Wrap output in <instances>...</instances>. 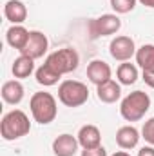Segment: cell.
<instances>
[{"label": "cell", "mask_w": 154, "mask_h": 156, "mask_svg": "<svg viewBox=\"0 0 154 156\" xmlns=\"http://www.w3.org/2000/svg\"><path fill=\"white\" fill-rule=\"evenodd\" d=\"M29 131H31L29 116L24 111H20V109H13V111L5 113L4 118H2V122H0V134L7 142L22 138Z\"/></svg>", "instance_id": "obj_1"}, {"label": "cell", "mask_w": 154, "mask_h": 156, "mask_svg": "<svg viewBox=\"0 0 154 156\" xmlns=\"http://www.w3.org/2000/svg\"><path fill=\"white\" fill-rule=\"evenodd\" d=\"M29 109H31V115L35 118V122H38L40 125H47V123L54 122V118L58 115L56 98L45 91H38L31 96Z\"/></svg>", "instance_id": "obj_2"}, {"label": "cell", "mask_w": 154, "mask_h": 156, "mask_svg": "<svg viewBox=\"0 0 154 156\" xmlns=\"http://www.w3.org/2000/svg\"><path fill=\"white\" fill-rule=\"evenodd\" d=\"M151 109V96L143 91H132L120 104V115L127 122H138Z\"/></svg>", "instance_id": "obj_3"}, {"label": "cell", "mask_w": 154, "mask_h": 156, "mask_svg": "<svg viewBox=\"0 0 154 156\" xmlns=\"http://www.w3.org/2000/svg\"><path fill=\"white\" fill-rule=\"evenodd\" d=\"M58 100L65 107H80L89 100V89L83 82L64 80L58 85Z\"/></svg>", "instance_id": "obj_4"}, {"label": "cell", "mask_w": 154, "mask_h": 156, "mask_svg": "<svg viewBox=\"0 0 154 156\" xmlns=\"http://www.w3.org/2000/svg\"><path fill=\"white\" fill-rule=\"evenodd\" d=\"M45 64L51 69H54L60 76H64V75H69V73H73V71L78 69L80 55L75 49H71V47H64V49H58V51L51 53L45 58Z\"/></svg>", "instance_id": "obj_5"}, {"label": "cell", "mask_w": 154, "mask_h": 156, "mask_svg": "<svg viewBox=\"0 0 154 156\" xmlns=\"http://www.w3.org/2000/svg\"><path fill=\"white\" fill-rule=\"evenodd\" d=\"M121 27V20L118 15H113V13H107V15H102L98 18H93L89 20L87 24V29H89V35L91 38L96 40L100 37H109V35H114L120 31Z\"/></svg>", "instance_id": "obj_6"}, {"label": "cell", "mask_w": 154, "mask_h": 156, "mask_svg": "<svg viewBox=\"0 0 154 156\" xmlns=\"http://www.w3.org/2000/svg\"><path fill=\"white\" fill-rule=\"evenodd\" d=\"M109 53H111V56L114 60H118V62H129L132 56H136L134 40L131 38V37H125V35L116 37L109 44Z\"/></svg>", "instance_id": "obj_7"}, {"label": "cell", "mask_w": 154, "mask_h": 156, "mask_svg": "<svg viewBox=\"0 0 154 156\" xmlns=\"http://www.w3.org/2000/svg\"><path fill=\"white\" fill-rule=\"evenodd\" d=\"M47 47H49L47 37L42 31H31L29 33V40H27L26 47L20 51V55H26V56H31L33 60H38L47 53Z\"/></svg>", "instance_id": "obj_8"}, {"label": "cell", "mask_w": 154, "mask_h": 156, "mask_svg": "<svg viewBox=\"0 0 154 156\" xmlns=\"http://www.w3.org/2000/svg\"><path fill=\"white\" fill-rule=\"evenodd\" d=\"M113 71H111V66L103 60H93L89 66H87V78L98 87L109 80H113Z\"/></svg>", "instance_id": "obj_9"}, {"label": "cell", "mask_w": 154, "mask_h": 156, "mask_svg": "<svg viewBox=\"0 0 154 156\" xmlns=\"http://www.w3.org/2000/svg\"><path fill=\"white\" fill-rule=\"evenodd\" d=\"M78 147H80L78 138L73 136V134H67V133H64V134H60V136H56L53 140V153H54V156H75Z\"/></svg>", "instance_id": "obj_10"}, {"label": "cell", "mask_w": 154, "mask_h": 156, "mask_svg": "<svg viewBox=\"0 0 154 156\" xmlns=\"http://www.w3.org/2000/svg\"><path fill=\"white\" fill-rule=\"evenodd\" d=\"M76 138L82 149H94V147L102 145V133L96 125H91V123L80 127Z\"/></svg>", "instance_id": "obj_11"}, {"label": "cell", "mask_w": 154, "mask_h": 156, "mask_svg": "<svg viewBox=\"0 0 154 156\" xmlns=\"http://www.w3.org/2000/svg\"><path fill=\"white\" fill-rule=\"evenodd\" d=\"M140 142V133L134 125H123L116 131V144L120 149L123 151H129V149H134Z\"/></svg>", "instance_id": "obj_12"}, {"label": "cell", "mask_w": 154, "mask_h": 156, "mask_svg": "<svg viewBox=\"0 0 154 156\" xmlns=\"http://www.w3.org/2000/svg\"><path fill=\"white\" fill-rule=\"evenodd\" d=\"M4 15H5V18H7L13 26H20V24L26 22V18H27V7H26V4L20 2V0H9V2H5V5H4Z\"/></svg>", "instance_id": "obj_13"}, {"label": "cell", "mask_w": 154, "mask_h": 156, "mask_svg": "<svg viewBox=\"0 0 154 156\" xmlns=\"http://www.w3.org/2000/svg\"><path fill=\"white\" fill-rule=\"evenodd\" d=\"M121 83L120 82H114V80H109L102 85L96 87V94H98V100L103 102V104H114L120 100L121 96Z\"/></svg>", "instance_id": "obj_14"}, {"label": "cell", "mask_w": 154, "mask_h": 156, "mask_svg": "<svg viewBox=\"0 0 154 156\" xmlns=\"http://www.w3.org/2000/svg\"><path fill=\"white\" fill-rule=\"evenodd\" d=\"M29 33H31V31H27L22 24H20V26H11V27L5 31V40H7V44H9L13 49L22 51V49L26 47L27 40H29Z\"/></svg>", "instance_id": "obj_15"}, {"label": "cell", "mask_w": 154, "mask_h": 156, "mask_svg": "<svg viewBox=\"0 0 154 156\" xmlns=\"http://www.w3.org/2000/svg\"><path fill=\"white\" fill-rule=\"evenodd\" d=\"M2 98L5 104L16 105L24 100V85L18 80H9L2 85Z\"/></svg>", "instance_id": "obj_16"}, {"label": "cell", "mask_w": 154, "mask_h": 156, "mask_svg": "<svg viewBox=\"0 0 154 156\" xmlns=\"http://www.w3.org/2000/svg\"><path fill=\"white\" fill-rule=\"evenodd\" d=\"M13 76L15 78H27L33 75L35 71V60L31 56H26V55H20L18 58H15L13 62Z\"/></svg>", "instance_id": "obj_17"}, {"label": "cell", "mask_w": 154, "mask_h": 156, "mask_svg": "<svg viewBox=\"0 0 154 156\" xmlns=\"http://www.w3.org/2000/svg\"><path fill=\"white\" fill-rule=\"evenodd\" d=\"M136 64L142 67V71H154V45L143 44L140 49H136Z\"/></svg>", "instance_id": "obj_18"}, {"label": "cell", "mask_w": 154, "mask_h": 156, "mask_svg": "<svg viewBox=\"0 0 154 156\" xmlns=\"http://www.w3.org/2000/svg\"><path fill=\"white\" fill-rule=\"evenodd\" d=\"M116 76L121 85H132L138 80V67L131 62H121L116 69Z\"/></svg>", "instance_id": "obj_19"}, {"label": "cell", "mask_w": 154, "mask_h": 156, "mask_svg": "<svg viewBox=\"0 0 154 156\" xmlns=\"http://www.w3.org/2000/svg\"><path fill=\"white\" fill-rule=\"evenodd\" d=\"M35 78H37V82H38L40 85L51 87V85H56L58 80H60L62 76H60L54 69H51L47 64H44V66H40L38 69L35 71Z\"/></svg>", "instance_id": "obj_20"}, {"label": "cell", "mask_w": 154, "mask_h": 156, "mask_svg": "<svg viewBox=\"0 0 154 156\" xmlns=\"http://www.w3.org/2000/svg\"><path fill=\"white\" fill-rule=\"evenodd\" d=\"M136 2L138 0H111V7L116 15H125L136 7Z\"/></svg>", "instance_id": "obj_21"}, {"label": "cell", "mask_w": 154, "mask_h": 156, "mask_svg": "<svg viewBox=\"0 0 154 156\" xmlns=\"http://www.w3.org/2000/svg\"><path fill=\"white\" fill-rule=\"evenodd\" d=\"M142 138H143L145 142H149L151 145H154V118H149V120L143 123Z\"/></svg>", "instance_id": "obj_22"}, {"label": "cell", "mask_w": 154, "mask_h": 156, "mask_svg": "<svg viewBox=\"0 0 154 156\" xmlns=\"http://www.w3.org/2000/svg\"><path fill=\"white\" fill-rule=\"evenodd\" d=\"M82 156H107V151L100 145V147H94V149H83Z\"/></svg>", "instance_id": "obj_23"}, {"label": "cell", "mask_w": 154, "mask_h": 156, "mask_svg": "<svg viewBox=\"0 0 154 156\" xmlns=\"http://www.w3.org/2000/svg\"><path fill=\"white\" fill-rule=\"evenodd\" d=\"M143 82L149 85V87H152L154 89V71H143Z\"/></svg>", "instance_id": "obj_24"}, {"label": "cell", "mask_w": 154, "mask_h": 156, "mask_svg": "<svg viewBox=\"0 0 154 156\" xmlns=\"http://www.w3.org/2000/svg\"><path fill=\"white\" fill-rule=\"evenodd\" d=\"M138 156H154V145H147V147H142L138 151Z\"/></svg>", "instance_id": "obj_25"}, {"label": "cell", "mask_w": 154, "mask_h": 156, "mask_svg": "<svg viewBox=\"0 0 154 156\" xmlns=\"http://www.w3.org/2000/svg\"><path fill=\"white\" fill-rule=\"evenodd\" d=\"M142 5H145V7H151V9H154V0H138Z\"/></svg>", "instance_id": "obj_26"}, {"label": "cell", "mask_w": 154, "mask_h": 156, "mask_svg": "<svg viewBox=\"0 0 154 156\" xmlns=\"http://www.w3.org/2000/svg\"><path fill=\"white\" fill-rule=\"evenodd\" d=\"M113 156H131V154H129V153H125V151H116Z\"/></svg>", "instance_id": "obj_27"}]
</instances>
